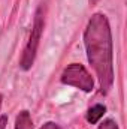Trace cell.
<instances>
[{
    "mask_svg": "<svg viewBox=\"0 0 127 129\" xmlns=\"http://www.w3.org/2000/svg\"><path fill=\"white\" fill-rule=\"evenodd\" d=\"M40 129H61V128L57 123H54V122H48V123H45Z\"/></svg>",
    "mask_w": 127,
    "mask_h": 129,
    "instance_id": "52a82bcc",
    "label": "cell"
},
{
    "mask_svg": "<svg viewBox=\"0 0 127 129\" xmlns=\"http://www.w3.org/2000/svg\"><path fill=\"white\" fill-rule=\"evenodd\" d=\"M6 125H8V116L2 114L0 116V129H6Z\"/></svg>",
    "mask_w": 127,
    "mask_h": 129,
    "instance_id": "ba28073f",
    "label": "cell"
},
{
    "mask_svg": "<svg viewBox=\"0 0 127 129\" xmlns=\"http://www.w3.org/2000/svg\"><path fill=\"white\" fill-rule=\"evenodd\" d=\"M0 108H2V95H0Z\"/></svg>",
    "mask_w": 127,
    "mask_h": 129,
    "instance_id": "30bf717a",
    "label": "cell"
},
{
    "mask_svg": "<svg viewBox=\"0 0 127 129\" xmlns=\"http://www.w3.org/2000/svg\"><path fill=\"white\" fill-rule=\"evenodd\" d=\"M97 2H99V0H88V3H90L91 6H94V5L97 3Z\"/></svg>",
    "mask_w": 127,
    "mask_h": 129,
    "instance_id": "9c48e42d",
    "label": "cell"
},
{
    "mask_svg": "<svg viewBox=\"0 0 127 129\" xmlns=\"http://www.w3.org/2000/svg\"><path fill=\"white\" fill-rule=\"evenodd\" d=\"M99 129H118V125H117V122H115V120L108 119V120H105L103 123H100Z\"/></svg>",
    "mask_w": 127,
    "mask_h": 129,
    "instance_id": "8992f818",
    "label": "cell"
},
{
    "mask_svg": "<svg viewBox=\"0 0 127 129\" xmlns=\"http://www.w3.org/2000/svg\"><path fill=\"white\" fill-rule=\"evenodd\" d=\"M45 6L43 3L36 9L34 14V20H33V26H32V32L29 36V41L24 47L23 56L20 59V68L23 71H29L34 63L36 59V53H37V47L42 38V32H43V26H45Z\"/></svg>",
    "mask_w": 127,
    "mask_h": 129,
    "instance_id": "7a4b0ae2",
    "label": "cell"
},
{
    "mask_svg": "<svg viewBox=\"0 0 127 129\" xmlns=\"http://www.w3.org/2000/svg\"><path fill=\"white\" fill-rule=\"evenodd\" d=\"M15 129H33L32 116L29 111H21L15 119Z\"/></svg>",
    "mask_w": 127,
    "mask_h": 129,
    "instance_id": "5b68a950",
    "label": "cell"
},
{
    "mask_svg": "<svg viewBox=\"0 0 127 129\" xmlns=\"http://www.w3.org/2000/svg\"><path fill=\"white\" fill-rule=\"evenodd\" d=\"M61 83L66 86L76 87L82 92H91L94 87L93 77L88 74V71L81 63H72L69 64L61 74Z\"/></svg>",
    "mask_w": 127,
    "mask_h": 129,
    "instance_id": "3957f363",
    "label": "cell"
},
{
    "mask_svg": "<svg viewBox=\"0 0 127 129\" xmlns=\"http://www.w3.org/2000/svg\"><path fill=\"white\" fill-rule=\"evenodd\" d=\"M84 44L87 59L93 66L100 90L106 95L114 84V62H112V33L106 15L94 14L84 32Z\"/></svg>",
    "mask_w": 127,
    "mask_h": 129,
    "instance_id": "6da1fadb",
    "label": "cell"
},
{
    "mask_svg": "<svg viewBox=\"0 0 127 129\" xmlns=\"http://www.w3.org/2000/svg\"><path fill=\"white\" fill-rule=\"evenodd\" d=\"M105 111H106V107H105V105H102V104L93 105V107L88 108V111H87V122L91 123V125H96V123L103 117Z\"/></svg>",
    "mask_w": 127,
    "mask_h": 129,
    "instance_id": "277c9868",
    "label": "cell"
}]
</instances>
